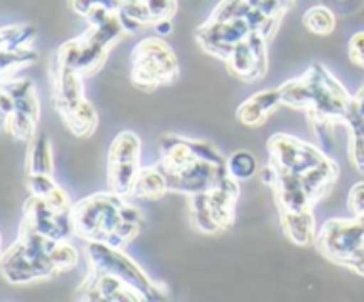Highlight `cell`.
Wrapping results in <instances>:
<instances>
[{
    "label": "cell",
    "mask_w": 364,
    "mask_h": 302,
    "mask_svg": "<svg viewBox=\"0 0 364 302\" xmlns=\"http://www.w3.org/2000/svg\"><path fill=\"white\" fill-rule=\"evenodd\" d=\"M283 105L308 112L309 123L322 139L334 137V124L341 123L354 103V96L322 64H313L301 77L279 85Z\"/></svg>",
    "instance_id": "obj_1"
},
{
    "label": "cell",
    "mask_w": 364,
    "mask_h": 302,
    "mask_svg": "<svg viewBox=\"0 0 364 302\" xmlns=\"http://www.w3.org/2000/svg\"><path fill=\"white\" fill-rule=\"evenodd\" d=\"M57 240L39 233L31 222L21 220L18 240L4 252L0 270L11 284H25L50 279L59 269L52 259V247Z\"/></svg>",
    "instance_id": "obj_2"
},
{
    "label": "cell",
    "mask_w": 364,
    "mask_h": 302,
    "mask_svg": "<svg viewBox=\"0 0 364 302\" xmlns=\"http://www.w3.org/2000/svg\"><path fill=\"white\" fill-rule=\"evenodd\" d=\"M130 80L137 89L155 91L160 85H173L180 78V63L167 41L146 38L132 50Z\"/></svg>",
    "instance_id": "obj_3"
},
{
    "label": "cell",
    "mask_w": 364,
    "mask_h": 302,
    "mask_svg": "<svg viewBox=\"0 0 364 302\" xmlns=\"http://www.w3.org/2000/svg\"><path fill=\"white\" fill-rule=\"evenodd\" d=\"M320 254L364 277V224L354 219H329L315 237Z\"/></svg>",
    "instance_id": "obj_4"
},
{
    "label": "cell",
    "mask_w": 364,
    "mask_h": 302,
    "mask_svg": "<svg viewBox=\"0 0 364 302\" xmlns=\"http://www.w3.org/2000/svg\"><path fill=\"white\" fill-rule=\"evenodd\" d=\"M124 195L116 192L91 194L73 205V234L85 242H107L123 222Z\"/></svg>",
    "instance_id": "obj_5"
},
{
    "label": "cell",
    "mask_w": 364,
    "mask_h": 302,
    "mask_svg": "<svg viewBox=\"0 0 364 302\" xmlns=\"http://www.w3.org/2000/svg\"><path fill=\"white\" fill-rule=\"evenodd\" d=\"M89 269L112 274L130 286L137 288L146 301H164L169 295L166 284L155 283L134 259L124 254L123 249L109 245L107 242H85Z\"/></svg>",
    "instance_id": "obj_6"
},
{
    "label": "cell",
    "mask_w": 364,
    "mask_h": 302,
    "mask_svg": "<svg viewBox=\"0 0 364 302\" xmlns=\"http://www.w3.org/2000/svg\"><path fill=\"white\" fill-rule=\"evenodd\" d=\"M141 169V139L134 131H119L110 142L109 153H107L109 190L130 198V192Z\"/></svg>",
    "instance_id": "obj_7"
},
{
    "label": "cell",
    "mask_w": 364,
    "mask_h": 302,
    "mask_svg": "<svg viewBox=\"0 0 364 302\" xmlns=\"http://www.w3.org/2000/svg\"><path fill=\"white\" fill-rule=\"evenodd\" d=\"M127 34L121 25L119 18L114 13L105 23L89 25L87 31L80 34V55H78L77 71L84 78L98 73L105 64L109 50L119 41V38Z\"/></svg>",
    "instance_id": "obj_8"
},
{
    "label": "cell",
    "mask_w": 364,
    "mask_h": 302,
    "mask_svg": "<svg viewBox=\"0 0 364 302\" xmlns=\"http://www.w3.org/2000/svg\"><path fill=\"white\" fill-rule=\"evenodd\" d=\"M269 163L277 171L304 174L327 158L316 146L288 134H274L267 142Z\"/></svg>",
    "instance_id": "obj_9"
},
{
    "label": "cell",
    "mask_w": 364,
    "mask_h": 302,
    "mask_svg": "<svg viewBox=\"0 0 364 302\" xmlns=\"http://www.w3.org/2000/svg\"><path fill=\"white\" fill-rule=\"evenodd\" d=\"M252 28L245 18H237V20L215 21L206 20L205 23L196 28V41L201 46L203 52L210 55L223 59L226 63L233 53L235 46L240 41L247 39Z\"/></svg>",
    "instance_id": "obj_10"
},
{
    "label": "cell",
    "mask_w": 364,
    "mask_h": 302,
    "mask_svg": "<svg viewBox=\"0 0 364 302\" xmlns=\"http://www.w3.org/2000/svg\"><path fill=\"white\" fill-rule=\"evenodd\" d=\"M75 301L84 302H142L144 295L119 277L89 269L80 286L75 290Z\"/></svg>",
    "instance_id": "obj_11"
},
{
    "label": "cell",
    "mask_w": 364,
    "mask_h": 302,
    "mask_svg": "<svg viewBox=\"0 0 364 302\" xmlns=\"http://www.w3.org/2000/svg\"><path fill=\"white\" fill-rule=\"evenodd\" d=\"M71 210H59L50 205L46 198L31 195L23 205V219L53 240H68L73 234Z\"/></svg>",
    "instance_id": "obj_12"
},
{
    "label": "cell",
    "mask_w": 364,
    "mask_h": 302,
    "mask_svg": "<svg viewBox=\"0 0 364 302\" xmlns=\"http://www.w3.org/2000/svg\"><path fill=\"white\" fill-rule=\"evenodd\" d=\"M50 84H52V102L55 112L60 116L85 99L84 77L73 68H64L50 60Z\"/></svg>",
    "instance_id": "obj_13"
},
{
    "label": "cell",
    "mask_w": 364,
    "mask_h": 302,
    "mask_svg": "<svg viewBox=\"0 0 364 302\" xmlns=\"http://www.w3.org/2000/svg\"><path fill=\"white\" fill-rule=\"evenodd\" d=\"M270 188L274 192V199H276L279 212L301 213L306 212V210H313L316 205L311 195H309V192L306 190L301 174L277 171V178Z\"/></svg>",
    "instance_id": "obj_14"
},
{
    "label": "cell",
    "mask_w": 364,
    "mask_h": 302,
    "mask_svg": "<svg viewBox=\"0 0 364 302\" xmlns=\"http://www.w3.org/2000/svg\"><path fill=\"white\" fill-rule=\"evenodd\" d=\"M279 105H283V92L281 87L263 89L249 96L237 109V119L245 126H262L267 117Z\"/></svg>",
    "instance_id": "obj_15"
},
{
    "label": "cell",
    "mask_w": 364,
    "mask_h": 302,
    "mask_svg": "<svg viewBox=\"0 0 364 302\" xmlns=\"http://www.w3.org/2000/svg\"><path fill=\"white\" fill-rule=\"evenodd\" d=\"M226 64L228 73L233 78H237V80L244 82V84H255V82L262 80L267 75V71L263 70L262 64L256 59V53L249 39H244V41H240L235 46L233 53L226 60Z\"/></svg>",
    "instance_id": "obj_16"
},
{
    "label": "cell",
    "mask_w": 364,
    "mask_h": 302,
    "mask_svg": "<svg viewBox=\"0 0 364 302\" xmlns=\"http://www.w3.org/2000/svg\"><path fill=\"white\" fill-rule=\"evenodd\" d=\"M338 176H340V166L331 156H327L322 163L309 169L308 173L301 174L302 181L306 185V190L309 192V195H311L315 203H318L323 195L329 194L331 188L336 183Z\"/></svg>",
    "instance_id": "obj_17"
},
{
    "label": "cell",
    "mask_w": 364,
    "mask_h": 302,
    "mask_svg": "<svg viewBox=\"0 0 364 302\" xmlns=\"http://www.w3.org/2000/svg\"><path fill=\"white\" fill-rule=\"evenodd\" d=\"M167 192H169V183H167L164 171L156 163L151 167H142L130 192V198L142 199V201H156V199H162Z\"/></svg>",
    "instance_id": "obj_18"
},
{
    "label": "cell",
    "mask_w": 364,
    "mask_h": 302,
    "mask_svg": "<svg viewBox=\"0 0 364 302\" xmlns=\"http://www.w3.org/2000/svg\"><path fill=\"white\" fill-rule=\"evenodd\" d=\"M283 233L288 240L295 245H309L315 242V215L313 210H306L301 213L279 212Z\"/></svg>",
    "instance_id": "obj_19"
},
{
    "label": "cell",
    "mask_w": 364,
    "mask_h": 302,
    "mask_svg": "<svg viewBox=\"0 0 364 302\" xmlns=\"http://www.w3.org/2000/svg\"><path fill=\"white\" fill-rule=\"evenodd\" d=\"M25 171L27 174H48V176L53 174V149L46 134L36 135L28 142Z\"/></svg>",
    "instance_id": "obj_20"
},
{
    "label": "cell",
    "mask_w": 364,
    "mask_h": 302,
    "mask_svg": "<svg viewBox=\"0 0 364 302\" xmlns=\"http://www.w3.org/2000/svg\"><path fill=\"white\" fill-rule=\"evenodd\" d=\"M60 119L75 137H91L98 126V114L89 99H82L78 105L60 116Z\"/></svg>",
    "instance_id": "obj_21"
},
{
    "label": "cell",
    "mask_w": 364,
    "mask_h": 302,
    "mask_svg": "<svg viewBox=\"0 0 364 302\" xmlns=\"http://www.w3.org/2000/svg\"><path fill=\"white\" fill-rule=\"evenodd\" d=\"M302 25L315 36H329L336 28V16L329 7L313 6L302 16Z\"/></svg>",
    "instance_id": "obj_22"
},
{
    "label": "cell",
    "mask_w": 364,
    "mask_h": 302,
    "mask_svg": "<svg viewBox=\"0 0 364 302\" xmlns=\"http://www.w3.org/2000/svg\"><path fill=\"white\" fill-rule=\"evenodd\" d=\"M38 36V28L31 23L6 25L0 31V50H16L31 46Z\"/></svg>",
    "instance_id": "obj_23"
},
{
    "label": "cell",
    "mask_w": 364,
    "mask_h": 302,
    "mask_svg": "<svg viewBox=\"0 0 364 302\" xmlns=\"http://www.w3.org/2000/svg\"><path fill=\"white\" fill-rule=\"evenodd\" d=\"M226 167L228 174L233 180H237L238 183L252 180L259 173L255 155L251 151H247V149H238V151L231 153L226 158Z\"/></svg>",
    "instance_id": "obj_24"
},
{
    "label": "cell",
    "mask_w": 364,
    "mask_h": 302,
    "mask_svg": "<svg viewBox=\"0 0 364 302\" xmlns=\"http://www.w3.org/2000/svg\"><path fill=\"white\" fill-rule=\"evenodd\" d=\"M205 192H198V194L188 195V217H191L192 226L198 231L206 234H215L219 233L220 230L215 224V220L212 219V215H210L208 208H206Z\"/></svg>",
    "instance_id": "obj_25"
},
{
    "label": "cell",
    "mask_w": 364,
    "mask_h": 302,
    "mask_svg": "<svg viewBox=\"0 0 364 302\" xmlns=\"http://www.w3.org/2000/svg\"><path fill=\"white\" fill-rule=\"evenodd\" d=\"M0 59H2V80H6V78H9V75L14 77L16 71L34 64L38 60V52L32 50L31 46L16 50H0Z\"/></svg>",
    "instance_id": "obj_26"
},
{
    "label": "cell",
    "mask_w": 364,
    "mask_h": 302,
    "mask_svg": "<svg viewBox=\"0 0 364 302\" xmlns=\"http://www.w3.org/2000/svg\"><path fill=\"white\" fill-rule=\"evenodd\" d=\"M251 4L247 0H220L215 9L212 11L208 20L228 21L237 20V18H245L251 11Z\"/></svg>",
    "instance_id": "obj_27"
},
{
    "label": "cell",
    "mask_w": 364,
    "mask_h": 302,
    "mask_svg": "<svg viewBox=\"0 0 364 302\" xmlns=\"http://www.w3.org/2000/svg\"><path fill=\"white\" fill-rule=\"evenodd\" d=\"M52 259L59 272H68L78 265V251L71 242L57 240L52 247Z\"/></svg>",
    "instance_id": "obj_28"
},
{
    "label": "cell",
    "mask_w": 364,
    "mask_h": 302,
    "mask_svg": "<svg viewBox=\"0 0 364 302\" xmlns=\"http://www.w3.org/2000/svg\"><path fill=\"white\" fill-rule=\"evenodd\" d=\"M142 226H144V224L130 222V220H123V222H121L119 226L116 227V231L110 234L109 240H107V244L112 245V247H117V249L127 247L130 242H134L135 238L139 237V233L142 231Z\"/></svg>",
    "instance_id": "obj_29"
},
{
    "label": "cell",
    "mask_w": 364,
    "mask_h": 302,
    "mask_svg": "<svg viewBox=\"0 0 364 302\" xmlns=\"http://www.w3.org/2000/svg\"><path fill=\"white\" fill-rule=\"evenodd\" d=\"M117 11L142 25H153L151 14H149L148 7H146L144 0H121V6Z\"/></svg>",
    "instance_id": "obj_30"
},
{
    "label": "cell",
    "mask_w": 364,
    "mask_h": 302,
    "mask_svg": "<svg viewBox=\"0 0 364 302\" xmlns=\"http://www.w3.org/2000/svg\"><path fill=\"white\" fill-rule=\"evenodd\" d=\"M153 23L160 20H173L178 11V0H144Z\"/></svg>",
    "instance_id": "obj_31"
},
{
    "label": "cell",
    "mask_w": 364,
    "mask_h": 302,
    "mask_svg": "<svg viewBox=\"0 0 364 302\" xmlns=\"http://www.w3.org/2000/svg\"><path fill=\"white\" fill-rule=\"evenodd\" d=\"M247 2L265 13L267 16L276 18V20H283V16L291 7L290 0H247Z\"/></svg>",
    "instance_id": "obj_32"
},
{
    "label": "cell",
    "mask_w": 364,
    "mask_h": 302,
    "mask_svg": "<svg viewBox=\"0 0 364 302\" xmlns=\"http://www.w3.org/2000/svg\"><path fill=\"white\" fill-rule=\"evenodd\" d=\"M25 181H27V188L31 195H41V198H46L57 187L53 178L48 176V174H27Z\"/></svg>",
    "instance_id": "obj_33"
},
{
    "label": "cell",
    "mask_w": 364,
    "mask_h": 302,
    "mask_svg": "<svg viewBox=\"0 0 364 302\" xmlns=\"http://www.w3.org/2000/svg\"><path fill=\"white\" fill-rule=\"evenodd\" d=\"M350 131V142H348V155H350L352 166L364 173V134L359 130H348Z\"/></svg>",
    "instance_id": "obj_34"
},
{
    "label": "cell",
    "mask_w": 364,
    "mask_h": 302,
    "mask_svg": "<svg viewBox=\"0 0 364 302\" xmlns=\"http://www.w3.org/2000/svg\"><path fill=\"white\" fill-rule=\"evenodd\" d=\"M348 59L354 66L364 70V31L355 32L348 41Z\"/></svg>",
    "instance_id": "obj_35"
},
{
    "label": "cell",
    "mask_w": 364,
    "mask_h": 302,
    "mask_svg": "<svg viewBox=\"0 0 364 302\" xmlns=\"http://www.w3.org/2000/svg\"><path fill=\"white\" fill-rule=\"evenodd\" d=\"M347 206L354 215H359V213L364 212V181H359L348 192Z\"/></svg>",
    "instance_id": "obj_36"
},
{
    "label": "cell",
    "mask_w": 364,
    "mask_h": 302,
    "mask_svg": "<svg viewBox=\"0 0 364 302\" xmlns=\"http://www.w3.org/2000/svg\"><path fill=\"white\" fill-rule=\"evenodd\" d=\"M112 14H114L112 11H109L107 7L92 6V9L89 11V14L85 16V21H87L89 25H102V23H105V21L109 20Z\"/></svg>",
    "instance_id": "obj_37"
},
{
    "label": "cell",
    "mask_w": 364,
    "mask_h": 302,
    "mask_svg": "<svg viewBox=\"0 0 364 302\" xmlns=\"http://www.w3.org/2000/svg\"><path fill=\"white\" fill-rule=\"evenodd\" d=\"M68 6H70V9L73 11V13H77L78 16L85 18L95 4H92V0H68Z\"/></svg>",
    "instance_id": "obj_38"
},
{
    "label": "cell",
    "mask_w": 364,
    "mask_h": 302,
    "mask_svg": "<svg viewBox=\"0 0 364 302\" xmlns=\"http://www.w3.org/2000/svg\"><path fill=\"white\" fill-rule=\"evenodd\" d=\"M116 14H117V18H119L121 25H123V28H124V32H127V34H135V32L141 31V28L144 27V25H142V23H139V21L132 20L130 16H127V14L119 13V11H116Z\"/></svg>",
    "instance_id": "obj_39"
},
{
    "label": "cell",
    "mask_w": 364,
    "mask_h": 302,
    "mask_svg": "<svg viewBox=\"0 0 364 302\" xmlns=\"http://www.w3.org/2000/svg\"><path fill=\"white\" fill-rule=\"evenodd\" d=\"M0 109H2V123H4V121L9 119L11 114L14 112V99L4 91L2 95H0Z\"/></svg>",
    "instance_id": "obj_40"
},
{
    "label": "cell",
    "mask_w": 364,
    "mask_h": 302,
    "mask_svg": "<svg viewBox=\"0 0 364 302\" xmlns=\"http://www.w3.org/2000/svg\"><path fill=\"white\" fill-rule=\"evenodd\" d=\"M153 27H155L156 34H159L160 38H166V36H169L171 32H173V20L155 21V23H153Z\"/></svg>",
    "instance_id": "obj_41"
},
{
    "label": "cell",
    "mask_w": 364,
    "mask_h": 302,
    "mask_svg": "<svg viewBox=\"0 0 364 302\" xmlns=\"http://www.w3.org/2000/svg\"><path fill=\"white\" fill-rule=\"evenodd\" d=\"M354 99H355V107H358V110L361 112V116L364 117V85L361 89H359L358 95L354 96Z\"/></svg>",
    "instance_id": "obj_42"
},
{
    "label": "cell",
    "mask_w": 364,
    "mask_h": 302,
    "mask_svg": "<svg viewBox=\"0 0 364 302\" xmlns=\"http://www.w3.org/2000/svg\"><path fill=\"white\" fill-rule=\"evenodd\" d=\"M355 217H358V219L361 220V222L364 224V212H363V213H359V215H355Z\"/></svg>",
    "instance_id": "obj_43"
},
{
    "label": "cell",
    "mask_w": 364,
    "mask_h": 302,
    "mask_svg": "<svg viewBox=\"0 0 364 302\" xmlns=\"http://www.w3.org/2000/svg\"><path fill=\"white\" fill-rule=\"evenodd\" d=\"M290 2H291V4H294V2H295V0H290Z\"/></svg>",
    "instance_id": "obj_44"
}]
</instances>
